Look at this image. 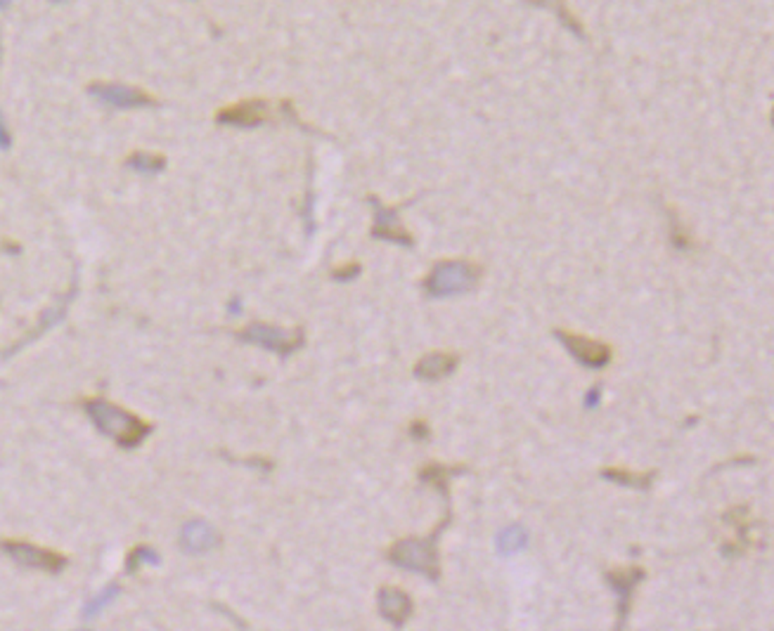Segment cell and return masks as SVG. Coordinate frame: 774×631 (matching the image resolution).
Wrapping results in <instances>:
<instances>
[{
	"label": "cell",
	"instance_id": "6da1fadb",
	"mask_svg": "<svg viewBox=\"0 0 774 631\" xmlns=\"http://www.w3.org/2000/svg\"><path fill=\"white\" fill-rule=\"evenodd\" d=\"M453 523V511L450 506L443 513L441 523L436 525L434 530L424 535V537H403L396 539L389 549H386V560L391 566L400 567V570H410V573L424 574L427 580L438 581L441 580V563H438V542L441 535Z\"/></svg>",
	"mask_w": 774,
	"mask_h": 631
},
{
	"label": "cell",
	"instance_id": "7a4b0ae2",
	"mask_svg": "<svg viewBox=\"0 0 774 631\" xmlns=\"http://www.w3.org/2000/svg\"><path fill=\"white\" fill-rule=\"evenodd\" d=\"M83 412L93 421L95 428L102 435H107L121 450H135L152 433V424H147L138 414L119 407L114 402L104 400V397H88V400H83Z\"/></svg>",
	"mask_w": 774,
	"mask_h": 631
},
{
	"label": "cell",
	"instance_id": "3957f363",
	"mask_svg": "<svg viewBox=\"0 0 774 631\" xmlns=\"http://www.w3.org/2000/svg\"><path fill=\"white\" fill-rule=\"evenodd\" d=\"M484 280V265L476 260L453 258L438 260L422 280V289L431 298H450V296L469 294Z\"/></svg>",
	"mask_w": 774,
	"mask_h": 631
},
{
	"label": "cell",
	"instance_id": "277c9868",
	"mask_svg": "<svg viewBox=\"0 0 774 631\" xmlns=\"http://www.w3.org/2000/svg\"><path fill=\"white\" fill-rule=\"evenodd\" d=\"M237 341L249 345H259L263 350H270L280 355V358H290L297 350H301L306 343L304 327H294V329H283L275 324L268 322H252L246 324L244 329H239Z\"/></svg>",
	"mask_w": 774,
	"mask_h": 631
},
{
	"label": "cell",
	"instance_id": "5b68a950",
	"mask_svg": "<svg viewBox=\"0 0 774 631\" xmlns=\"http://www.w3.org/2000/svg\"><path fill=\"white\" fill-rule=\"evenodd\" d=\"M0 551L5 553L12 563L27 567V570H41V573L58 574L66 567V556L52 551V549H43V546L29 544V542H19V539H3L0 542Z\"/></svg>",
	"mask_w": 774,
	"mask_h": 631
},
{
	"label": "cell",
	"instance_id": "8992f818",
	"mask_svg": "<svg viewBox=\"0 0 774 631\" xmlns=\"http://www.w3.org/2000/svg\"><path fill=\"white\" fill-rule=\"evenodd\" d=\"M554 336L564 343V348L578 359L583 366L590 369H604L614 362V345L607 341H597L585 334H576L569 329H554Z\"/></svg>",
	"mask_w": 774,
	"mask_h": 631
},
{
	"label": "cell",
	"instance_id": "52a82bcc",
	"mask_svg": "<svg viewBox=\"0 0 774 631\" xmlns=\"http://www.w3.org/2000/svg\"><path fill=\"white\" fill-rule=\"evenodd\" d=\"M76 291H79V277L74 274L72 287L66 289L65 294L59 296L58 301L52 303L50 308H45L43 312H41V317H38V322L34 324V327H31V329L27 331V334H24V336L19 338V341H17V343L10 345L8 350L3 352V358H5V359L12 358V355H17V352H19V350H24V348H27V345H29V343L38 341V338L43 336V334H48V331H50V329H55V327H58L59 322H65L66 312H69V305H72V301H74V298H76Z\"/></svg>",
	"mask_w": 774,
	"mask_h": 631
},
{
	"label": "cell",
	"instance_id": "ba28073f",
	"mask_svg": "<svg viewBox=\"0 0 774 631\" xmlns=\"http://www.w3.org/2000/svg\"><path fill=\"white\" fill-rule=\"evenodd\" d=\"M646 577V570L639 566H628V567H614V570H607L604 573V580L607 584L615 591V624L614 631L625 629V622H628L630 605H632V596H635V589L639 587Z\"/></svg>",
	"mask_w": 774,
	"mask_h": 631
},
{
	"label": "cell",
	"instance_id": "9c48e42d",
	"mask_svg": "<svg viewBox=\"0 0 774 631\" xmlns=\"http://www.w3.org/2000/svg\"><path fill=\"white\" fill-rule=\"evenodd\" d=\"M368 204L375 211V225H372L369 235L375 239H382V242H391V244L413 249L414 237L410 235L406 225L400 223V206H386L375 194H369Z\"/></svg>",
	"mask_w": 774,
	"mask_h": 631
},
{
	"label": "cell",
	"instance_id": "30bf717a",
	"mask_svg": "<svg viewBox=\"0 0 774 631\" xmlns=\"http://www.w3.org/2000/svg\"><path fill=\"white\" fill-rule=\"evenodd\" d=\"M88 95H93L95 100L114 109H145L159 104L145 90L135 86H123V83H93V86H88Z\"/></svg>",
	"mask_w": 774,
	"mask_h": 631
},
{
	"label": "cell",
	"instance_id": "8fae6325",
	"mask_svg": "<svg viewBox=\"0 0 774 631\" xmlns=\"http://www.w3.org/2000/svg\"><path fill=\"white\" fill-rule=\"evenodd\" d=\"M273 119V109L268 100L253 97V100L235 102L230 107L216 112L218 126H232V128H259Z\"/></svg>",
	"mask_w": 774,
	"mask_h": 631
},
{
	"label": "cell",
	"instance_id": "7c38bea8",
	"mask_svg": "<svg viewBox=\"0 0 774 631\" xmlns=\"http://www.w3.org/2000/svg\"><path fill=\"white\" fill-rule=\"evenodd\" d=\"M723 520L731 527V539L724 542L723 551L730 556V558H737V556H744L748 549H751L755 542H753V527H755V516L751 513L748 506H731L727 513L723 516Z\"/></svg>",
	"mask_w": 774,
	"mask_h": 631
},
{
	"label": "cell",
	"instance_id": "4fadbf2b",
	"mask_svg": "<svg viewBox=\"0 0 774 631\" xmlns=\"http://www.w3.org/2000/svg\"><path fill=\"white\" fill-rule=\"evenodd\" d=\"M376 608L379 615L396 629L406 627V622L413 617L414 603L406 589L400 587H382L376 591Z\"/></svg>",
	"mask_w": 774,
	"mask_h": 631
},
{
	"label": "cell",
	"instance_id": "5bb4252c",
	"mask_svg": "<svg viewBox=\"0 0 774 631\" xmlns=\"http://www.w3.org/2000/svg\"><path fill=\"white\" fill-rule=\"evenodd\" d=\"M181 546L182 551L192 553V556H197V553H209L221 546V535H218L213 525L202 520V518H192V520L182 525Z\"/></svg>",
	"mask_w": 774,
	"mask_h": 631
},
{
	"label": "cell",
	"instance_id": "9a60e30c",
	"mask_svg": "<svg viewBox=\"0 0 774 631\" xmlns=\"http://www.w3.org/2000/svg\"><path fill=\"white\" fill-rule=\"evenodd\" d=\"M460 365V355L453 350H434L427 352L424 358L417 359L413 373L414 379L424 381V383H438V381L448 379L450 373L455 372Z\"/></svg>",
	"mask_w": 774,
	"mask_h": 631
},
{
	"label": "cell",
	"instance_id": "2e32d148",
	"mask_svg": "<svg viewBox=\"0 0 774 631\" xmlns=\"http://www.w3.org/2000/svg\"><path fill=\"white\" fill-rule=\"evenodd\" d=\"M464 473H471V468L464 466V464L445 466V464H441V461H431V464L420 468V481L424 482V485H429V488H434L436 492H441L443 499L450 502V481Z\"/></svg>",
	"mask_w": 774,
	"mask_h": 631
},
{
	"label": "cell",
	"instance_id": "e0dca14e",
	"mask_svg": "<svg viewBox=\"0 0 774 631\" xmlns=\"http://www.w3.org/2000/svg\"><path fill=\"white\" fill-rule=\"evenodd\" d=\"M601 478L615 482V485H625V488L632 489H649L652 488L654 478H656V471H644V473H635L630 468L623 466H604L600 471Z\"/></svg>",
	"mask_w": 774,
	"mask_h": 631
},
{
	"label": "cell",
	"instance_id": "ac0fdd59",
	"mask_svg": "<svg viewBox=\"0 0 774 631\" xmlns=\"http://www.w3.org/2000/svg\"><path fill=\"white\" fill-rule=\"evenodd\" d=\"M126 165H128L131 171L140 173V175L152 178V175H159V173L166 168V157L152 154V151H133L131 157L126 158Z\"/></svg>",
	"mask_w": 774,
	"mask_h": 631
},
{
	"label": "cell",
	"instance_id": "d6986e66",
	"mask_svg": "<svg viewBox=\"0 0 774 631\" xmlns=\"http://www.w3.org/2000/svg\"><path fill=\"white\" fill-rule=\"evenodd\" d=\"M666 211L668 220H670V242H673L675 249H680V251H692V249H696L694 235L689 232V227L685 225L680 213L673 206H666Z\"/></svg>",
	"mask_w": 774,
	"mask_h": 631
},
{
	"label": "cell",
	"instance_id": "ffe728a7",
	"mask_svg": "<svg viewBox=\"0 0 774 631\" xmlns=\"http://www.w3.org/2000/svg\"><path fill=\"white\" fill-rule=\"evenodd\" d=\"M498 551L505 553V556H509V553H519L522 549H526V544H529V535H526V530H523L522 525H509V527H505V530L498 535Z\"/></svg>",
	"mask_w": 774,
	"mask_h": 631
},
{
	"label": "cell",
	"instance_id": "44dd1931",
	"mask_svg": "<svg viewBox=\"0 0 774 631\" xmlns=\"http://www.w3.org/2000/svg\"><path fill=\"white\" fill-rule=\"evenodd\" d=\"M119 594H121V587H119V584H109V587H104L100 594L93 596V598L86 603L83 617H95L97 612H102V610L107 608V605H112V603L119 598Z\"/></svg>",
	"mask_w": 774,
	"mask_h": 631
},
{
	"label": "cell",
	"instance_id": "7402d4cb",
	"mask_svg": "<svg viewBox=\"0 0 774 631\" xmlns=\"http://www.w3.org/2000/svg\"><path fill=\"white\" fill-rule=\"evenodd\" d=\"M145 563H152V566H157V563H159V558H157V551H154L152 546H145V544L135 546V549H131V553L126 556V573L135 574L140 567L145 566Z\"/></svg>",
	"mask_w": 774,
	"mask_h": 631
},
{
	"label": "cell",
	"instance_id": "603a6c76",
	"mask_svg": "<svg viewBox=\"0 0 774 631\" xmlns=\"http://www.w3.org/2000/svg\"><path fill=\"white\" fill-rule=\"evenodd\" d=\"M552 8L557 10V15L561 17V22L566 24V29H571L573 34H578L580 38H585V31H583V24H580V19L576 15H573V10L566 5V3H552Z\"/></svg>",
	"mask_w": 774,
	"mask_h": 631
},
{
	"label": "cell",
	"instance_id": "cb8c5ba5",
	"mask_svg": "<svg viewBox=\"0 0 774 631\" xmlns=\"http://www.w3.org/2000/svg\"><path fill=\"white\" fill-rule=\"evenodd\" d=\"M362 273V265L358 263V260H351V263H346V265H339L332 270V280L334 281H351L355 280V277H360Z\"/></svg>",
	"mask_w": 774,
	"mask_h": 631
},
{
	"label": "cell",
	"instance_id": "d4e9b609",
	"mask_svg": "<svg viewBox=\"0 0 774 631\" xmlns=\"http://www.w3.org/2000/svg\"><path fill=\"white\" fill-rule=\"evenodd\" d=\"M410 438L417 440V442H427L431 438V428H429L424 419H414L413 424H410Z\"/></svg>",
	"mask_w": 774,
	"mask_h": 631
},
{
	"label": "cell",
	"instance_id": "484cf974",
	"mask_svg": "<svg viewBox=\"0 0 774 631\" xmlns=\"http://www.w3.org/2000/svg\"><path fill=\"white\" fill-rule=\"evenodd\" d=\"M0 55H3V43H0ZM12 147V135H10L8 123H5V114L0 112V151H8Z\"/></svg>",
	"mask_w": 774,
	"mask_h": 631
},
{
	"label": "cell",
	"instance_id": "4316f807",
	"mask_svg": "<svg viewBox=\"0 0 774 631\" xmlns=\"http://www.w3.org/2000/svg\"><path fill=\"white\" fill-rule=\"evenodd\" d=\"M597 402H600V383H597V388H594L592 393L585 395L587 407H597Z\"/></svg>",
	"mask_w": 774,
	"mask_h": 631
},
{
	"label": "cell",
	"instance_id": "83f0119b",
	"mask_svg": "<svg viewBox=\"0 0 774 631\" xmlns=\"http://www.w3.org/2000/svg\"><path fill=\"white\" fill-rule=\"evenodd\" d=\"M8 5H10V3H0V10H3V8H8Z\"/></svg>",
	"mask_w": 774,
	"mask_h": 631
}]
</instances>
